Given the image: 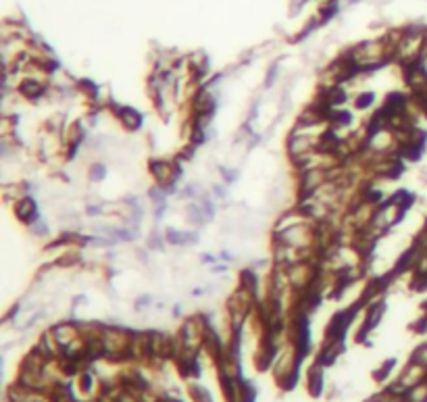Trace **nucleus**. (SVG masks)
Wrapping results in <instances>:
<instances>
[{
    "instance_id": "nucleus-1",
    "label": "nucleus",
    "mask_w": 427,
    "mask_h": 402,
    "mask_svg": "<svg viewBox=\"0 0 427 402\" xmlns=\"http://www.w3.org/2000/svg\"><path fill=\"white\" fill-rule=\"evenodd\" d=\"M113 113H115V119L121 123L123 129H127V132H138V129L142 127V115L140 111H136L134 106H121V104H115L113 106Z\"/></svg>"
},
{
    "instance_id": "nucleus-2",
    "label": "nucleus",
    "mask_w": 427,
    "mask_h": 402,
    "mask_svg": "<svg viewBox=\"0 0 427 402\" xmlns=\"http://www.w3.org/2000/svg\"><path fill=\"white\" fill-rule=\"evenodd\" d=\"M15 217L21 221V223H25V225H31V223L38 221V204H35V200L27 194V196H23L19 200H15Z\"/></svg>"
},
{
    "instance_id": "nucleus-3",
    "label": "nucleus",
    "mask_w": 427,
    "mask_h": 402,
    "mask_svg": "<svg viewBox=\"0 0 427 402\" xmlns=\"http://www.w3.org/2000/svg\"><path fill=\"white\" fill-rule=\"evenodd\" d=\"M104 177H106V167H104V165H100V163H94L92 167L88 169V180H90L92 184L102 182Z\"/></svg>"
},
{
    "instance_id": "nucleus-4",
    "label": "nucleus",
    "mask_w": 427,
    "mask_h": 402,
    "mask_svg": "<svg viewBox=\"0 0 427 402\" xmlns=\"http://www.w3.org/2000/svg\"><path fill=\"white\" fill-rule=\"evenodd\" d=\"M373 100H375V94L363 90V92H359V96L354 98V106H357V109H369L373 104Z\"/></svg>"
},
{
    "instance_id": "nucleus-5",
    "label": "nucleus",
    "mask_w": 427,
    "mask_h": 402,
    "mask_svg": "<svg viewBox=\"0 0 427 402\" xmlns=\"http://www.w3.org/2000/svg\"><path fill=\"white\" fill-rule=\"evenodd\" d=\"M192 396H194V400L196 402H213V398H211V394L207 392L205 388H192Z\"/></svg>"
}]
</instances>
